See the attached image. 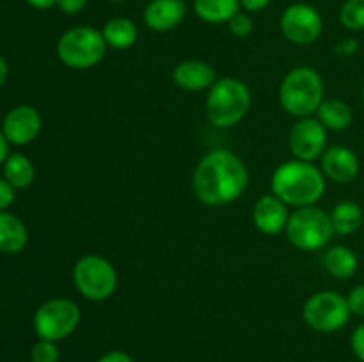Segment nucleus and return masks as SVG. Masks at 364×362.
Wrapping results in <instances>:
<instances>
[{"instance_id":"f257e3e1","label":"nucleus","mask_w":364,"mask_h":362,"mask_svg":"<svg viewBox=\"0 0 364 362\" xmlns=\"http://www.w3.org/2000/svg\"><path fill=\"white\" fill-rule=\"evenodd\" d=\"M249 183L244 160L228 149H213L198 163L192 176L194 194L206 206H226L237 201Z\"/></svg>"},{"instance_id":"f03ea898","label":"nucleus","mask_w":364,"mask_h":362,"mask_svg":"<svg viewBox=\"0 0 364 362\" xmlns=\"http://www.w3.org/2000/svg\"><path fill=\"white\" fill-rule=\"evenodd\" d=\"M272 194L287 206L304 208L315 206L326 194V174L313 162L288 160L276 167L270 180Z\"/></svg>"},{"instance_id":"7ed1b4c3","label":"nucleus","mask_w":364,"mask_h":362,"mask_svg":"<svg viewBox=\"0 0 364 362\" xmlns=\"http://www.w3.org/2000/svg\"><path fill=\"white\" fill-rule=\"evenodd\" d=\"M326 94V85L316 70L309 66H299L288 71L279 85V103L290 116L311 117L316 114Z\"/></svg>"},{"instance_id":"20e7f679","label":"nucleus","mask_w":364,"mask_h":362,"mask_svg":"<svg viewBox=\"0 0 364 362\" xmlns=\"http://www.w3.org/2000/svg\"><path fill=\"white\" fill-rule=\"evenodd\" d=\"M252 96L247 84L238 78H217L206 96V117L217 128H233L247 116Z\"/></svg>"},{"instance_id":"39448f33","label":"nucleus","mask_w":364,"mask_h":362,"mask_svg":"<svg viewBox=\"0 0 364 362\" xmlns=\"http://www.w3.org/2000/svg\"><path fill=\"white\" fill-rule=\"evenodd\" d=\"M107 43L102 31L95 27H73L60 35L57 43V57L71 70H91L102 62Z\"/></svg>"},{"instance_id":"423d86ee","label":"nucleus","mask_w":364,"mask_h":362,"mask_svg":"<svg viewBox=\"0 0 364 362\" xmlns=\"http://www.w3.org/2000/svg\"><path fill=\"white\" fill-rule=\"evenodd\" d=\"M284 233H287L288 241L299 251L313 252L320 251L329 243L334 229L329 213L316 206H304L290 213Z\"/></svg>"},{"instance_id":"0eeeda50","label":"nucleus","mask_w":364,"mask_h":362,"mask_svg":"<svg viewBox=\"0 0 364 362\" xmlns=\"http://www.w3.org/2000/svg\"><path fill=\"white\" fill-rule=\"evenodd\" d=\"M73 283L78 293L87 300L105 302L116 293L117 272L103 256L87 254L75 263Z\"/></svg>"},{"instance_id":"6e6552de","label":"nucleus","mask_w":364,"mask_h":362,"mask_svg":"<svg viewBox=\"0 0 364 362\" xmlns=\"http://www.w3.org/2000/svg\"><path fill=\"white\" fill-rule=\"evenodd\" d=\"M350 316L352 312L348 307L347 297L331 290L311 295L302 307V318H304L306 325L323 334L343 329Z\"/></svg>"},{"instance_id":"1a4fd4ad","label":"nucleus","mask_w":364,"mask_h":362,"mask_svg":"<svg viewBox=\"0 0 364 362\" xmlns=\"http://www.w3.org/2000/svg\"><path fill=\"white\" fill-rule=\"evenodd\" d=\"M82 311L70 298H53L45 302L34 314V330L39 339L63 341L77 330Z\"/></svg>"},{"instance_id":"9d476101","label":"nucleus","mask_w":364,"mask_h":362,"mask_svg":"<svg viewBox=\"0 0 364 362\" xmlns=\"http://www.w3.org/2000/svg\"><path fill=\"white\" fill-rule=\"evenodd\" d=\"M322 16L309 4H291L281 16V32L294 45H311L322 35Z\"/></svg>"},{"instance_id":"9b49d317","label":"nucleus","mask_w":364,"mask_h":362,"mask_svg":"<svg viewBox=\"0 0 364 362\" xmlns=\"http://www.w3.org/2000/svg\"><path fill=\"white\" fill-rule=\"evenodd\" d=\"M291 155L302 162H315L322 158L327 149V130L315 117H302L290 130L288 137Z\"/></svg>"},{"instance_id":"f8f14e48","label":"nucleus","mask_w":364,"mask_h":362,"mask_svg":"<svg viewBox=\"0 0 364 362\" xmlns=\"http://www.w3.org/2000/svg\"><path fill=\"white\" fill-rule=\"evenodd\" d=\"M43 121L38 110L31 105L14 106L7 112L2 123V133L14 146H27L36 141L41 131Z\"/></svg>"},{"instance_id":"ddd939ff","label":"nucleus","mask_w":364,"mask_h":362,"mask_svg":"<svg viewBox=\"0 0 364 362\" xmlns=\"http://www.w3.org/2000/svg\"><path fill=\"white\" fill-rule=\"evenodd\" d=\"M320 169L326 174L327 180L334 183H350L358 177L359 158L347 146H331L320 158Z\"/></svg>"},{"instance_id":"4468645a","label":"nucleus","mask_w":364,"mask_h":362,"mask_svg":"<svg viewBox=\"0 0 364 362\" xmlns=\"http://www.w3.org/2000/svg\"><path fill=\"white\" fill-rule=\"evenodd\" d=\"M288 219H290L288 206L274 194L262 195L252 208V222L263 234L274 236L283 233L287 229Z\"/></svg>"},{"instance_id":"2eb2a0df","label":"nucleus","mask_w":364,"mask_h":362,"mask_svg":"<svg viewBox=\"0 0 364 362\" xmlns=\"http://www.w3.org/2000/svg\"><path fill=\"white\" fill-rule=\"evenodd\" d=\"M187 14L183 0H151L144 9L146 27L155 32H167L176 28Z\"/></svg>"},{"instance_id":"dca6fc26","label":"nucleus","mask_w":364,"mask_h":362,"mask_svg":"<svg viewBox=\"0 0 364 362\" xmlns=\"http://www.w3.org/2000/svg\"><path fill=\"white\" fill-rule=\"evenodd\" d=\"M173 80L183 91H205L217 82V73L212 64L205 60L188 59L176 64L173 70Z\"/></svg>"},{"instance_id":"f3484780","label":"nucleus","mask_w":364,"mask_h":362,"mask_svg":"<svg viewBox=\"0 0 364 362\" xmlns=\"http://www.w3.org/2000/svg\"><path fill=\"white\" fill-rule=\"evenodd\" d=\"M28 241V231L20 216L0 212V252L18 254Z\"/></svg>"},{"instance_id":"a211bd4d","label":"nucleus","mask_w":364,"mask_h":362,"mask_svg":"<svg viewBox=\"0 0 364 362\" xmlns=\"http://www.w3.org/2000/svg\"><path fill=\"white\" fill-rule=\"evenodd\" d=\"M316 119L326 126V130L343 131L354 121V112H352L350 105L345 103L343 99L329 98L323 99L322 105L316 110Z\"/></svg>"},{"instance_id":"6ab92c4d","label":"nucleus","mask_w":364,"mask_h":362,"mask_svg":"<svg viewBox=\"0 0 364 362\" xmlns=\"http://www.w3.org/2000/svg\"><path fill=\"white\" fill-rule=\"evenodd\" d=\"M323 266L336 279H350L358 272V256L347 245H334L323 256Z\"/></svg>"},{"instance_id":"aec40b11","label":"nucleus","mask_w":364,"mask_h":362,"mask_svg":"<svg viewBox=\"0 0 364 362\" xmlns=\"http://www.w3.org/2000/svg\"><path fill=\"white\" fill-rule=\"evenodd\" d=\"M240 0H194V13L206 23H228L240 13Z\"/></svg>"},{"instance_id":"412c9836","label":"nucleus","mask_w":364,"mask_h":362,"mask_svg":"<svg viewBox=\"0 0 364 362\" xmlns=\"http://www.w3.org/2000/svg\"><path fill=\"white\" fill-rule=\"evenodd\" d=\"M107 46L116 50H128L137 43L139 28L128 18H112L103 25L102 31Z\"/></svg>"},{"instance_id":"4be33fe9","label":"nucleus","mask_w":364,"mask_h":362,"mask_svg":"<svg viewBox=\"0 0 364 362\" xmlns=\"http://www.w3.org/2000/svg\"><path fill=\"white\" fill-rule=\"evenodd\" d=\"M331 224H333L334 234L355 233L363 224V208L354 201H341L331 212Z\"/></svg>"},{"instance_id":"5701e85b","label":"nucleus","mask_w":364,"mask_h":362,"mask_svg":"<svg viewBox=\"0 0 364 362\" xmlns=\"http://www.w3.org/2000/svg\"><path fill=\"white\" fill-rule=\"evenodd\" d=\"M36 177L34 163L21 153H11L4 162V180L9 181L14 188L23 190L32 185Z\"/></svg>"},{"instance_id":"b1692460","label":"nucleus","mask_w":364,"mask_h":362,"mask_svg":"<svg viewBox=\"0 0 364 362\" xmlns=\"http://www.w3.org/2000/svg\"><path fill=\"white\" fill-rule=\"evenodd\" d=\"M340 21L348 31H364V0H347L341 6Z\"/></svg>"},{"instance_id":"393cba45","label":"nucleus","mask_w":364,"mask_h":362,"mask_svg":"<svg viewBox=\"0 0 364 362\" xmlns=\"http://www.w3.org/2000/svg\"><path fill=\"white\" fill-rule=\"evenodd\" d=\"M60 351L57 348V343L46 339H39L32 346L31 361L32 362H59Z\"/></svg>"},{"instance_id":"a878e982","label":"nucleus","mask_w":364,"mask_h":362,"mask_svg":"<svg viewBox=\"0 0 364 362\" xmlns=\"http://www.w3.org/2000/svg\"><path fill=\"white\" fill-rule=\"evenodd\" d=\"M228 25H230L231 34L237 35V38H249L252 34V28H255V23L247 13H237L228 21Z\"/></svg>"},{"instance_id":"bb28decb","label":"nucleus","mask_w":364,"mask_h":362,"mask_svg":"<svg viewBox=\"0 0 364 362\" xmlns=\"http://www.w3.org/2000/svg\"><path fill=\"white\" fill-rule=\"evenodd\" d=\"M347 302L352 314L364 316V284L355 286L354 290L347 295Z\"/></svg>"},{"instance_id":"cd10ccee","label":"nucleus","mask_w":364,"mask_h":362,"mask_svg":"<svg viewBox=\"0 0 364 362\" xmlns=\"http://www.w3.org/2000/svg\"><path fill=\"white\" fill-rule=\"evenodd\" d=\"M350 346L355 357H358L361 362H364V323H361V325L352 332Z\"/></svg>"},{"instance_id":"c85d7f7f","label":"nucleus","mask_w":364,"mask_h":362,"mask_svg":"<svg viewBox=\"0 0 364 362\" xmlns=\"http://www.w3.org/2000/svg\"><path fill=\"white\" fill-rule=\"evenodd\" d=\"M14 190L16 188L7 180H0V212H6L14 201Z\"/></svg>"},{"instance_id":"c756f323","label":"nucleus","mask_w":364,"mask_h":362,"mask_svg":"<svg viewBox=\"0 0 364 362\" xmlns=\"http://www.w3.org/2000/svg\"><path fill=\"white\" fill-rule=\"evenodd\" d=\"M87 6V0H57V7L66 14H78Z\"/></svg>"},{"instance_id":"7c9ffc66","label":"nucleus","mask_w":364,"mask_h":362,"mask_svg":"<svg viewBox=\"0 0 364 362\" xmlns=\"http://www.w3.org/2000/svg\"><path fill=\"white\" fill-rule=\"evenodd\" d=\"M96 362H134V361H132V357L127 353V351L112 350V351H107L105 355H102Z\"/></svg>"},{"instance_id":"2f4dec72","label":"nucleus","mask_w":364,"mask_h":362,"mask_svg":"<svg viewBox=\"0 0 364 362\" xmlns=\"http://www.w3.org/2000/svg\"><path fill=\"white\" fill-rule=\"evenodd\" d=\"M272 0H240V6L249 13H258V11L265 9Z\"/></svg>"},{"instance_id":"473e14b6","label":"nucleus","mask_w":364,"mask_h":362,"mask_svg":"<svg viewBox=\"0 0 364 362\" xmlns=\"http://www.w3.org/2000/svg\"><path fill=\"white\" fill-rule=\"evenodd\" d=\"M9 142H7L6 135L0 131V165H4V162L7 160V156H9Z\"/></svg>"},{"instance_id":"72a5a7b5","label":"nucleus","mask_w":364,"mask_h":362,"mask_svg":"<svg viewBox=\"0 0 364 362\" xmlns=\"http://www.w3.org/2000/svg\"><path fill=\"white\" fill-rule=\"evenodd\" d=\"M25 2L36 9H50V7L57 6V0H25Z\"/></svg>"},{"instance_id":"f704fd0d","label":"nucleus","mask_w":364,"mask_h":362,"mask_svg":"<svg viewBox=\"0 0 364 362\" xmlns=\"http://www.w3.org/2000/svg\"><path fill=\"white\" fill-rule=\"evenodd\" d=\"M7 73H9V67H7L6 59H4V57L0 55V87H2L4 82L7 80Z\"/></svg>"},{"instance_id":"c9c22d12","label":"nucleus","mask_w":364,"mask_h":362,"mask_svg":"<svg viewBox=\"0 0 364 362\" xmlns=\"http://www.w3.org/2000/svg\"><path fill=\"white\" fill-rule=\"evenodd\" d=\"M361 98H363V105H364V85H363V92H361Z\"/></svg>"},{"instance_id":"e433bc0d","label":"nucleus","mask_w":364,"mask_h":362,"mask_svg":"<svg viewBox=\"0 0 364 362\" xmlns=\"http://www.w3.org/2000/svg\"><path fill=\"white\" fill-rule=\"evenodd\" d=\"M112 2H124V0H112Z\"/></svg>"}]
</instances>
